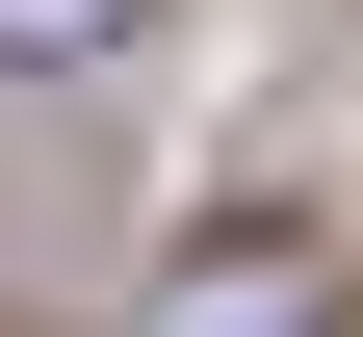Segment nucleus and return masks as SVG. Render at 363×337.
Segmentation results:
<instances>
[{
	"instance_id": "1",
	"label": "nucleus",
	"mask_w": 363,
	"mask_h": 337,
	"mask_svg": "<svg viewBox=\"0 0 363 337\" xmlns=\"http://www.w3.org/2000/svg\"><path fill=\"white\" fill-rule=\"evenodd\" d=\"M156 337H311V260H208V285L156 311Z\"/></svg>"
},
{
	"instance_id": "2",
	"label": "nucleus",
	"mask_w": 363,
	"mask_h": 337,
	"mask_svg": "<svg viewBox=\"0 0 363 337\" xmlns=\"http://www.w3.org/2000/svg\"><path fill=\"white\" fill-rule=\"evenodd\" d=\"M0 53H130V0H0Z\"/></svg>"
}]
</instances>
